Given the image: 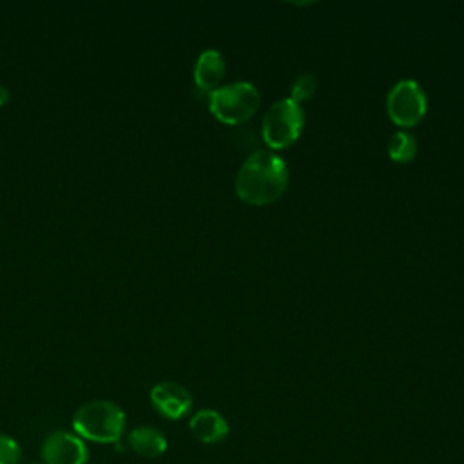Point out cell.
<instances>
[{
  "label": "cell",
  "mask_w": 464,
  "mask_h": 464,
  "mask_svg": "<svg viewBox=\"0 0 464 464\" xmlns=\"http://www.w3.org/2000/svg\"><path fill=\"white\" fill-rule=\"evenodd\" d=\"M261 96L248 82H236L214 89L208 94V109L212 116L225 125H241L248 121L259 109Z\"/></svg>",
  "instance_id": "3957f363"
},
{
  "label": "cell",
  "mask_w": 464,
  "mask_h": 464,
  "mask_svg": "<svg viewBox=\"0 0 464 464\" xmlns=\"http://www.w3.org/2000/svg\"><path fill=\"white\" fill-rule=\"evenodd\" d=\"M317 91V78L312 72H303L299 74L290 87V100L301 105V102L310 100Z\"/></svg>",
  "instance_id": "7c38bea8"
},
{
  "label": "cell",
  "mask_w": 464,
  "mask_h": 464,
  "mask_svg": "<svg viewBox=\"0 0 464 464\" xmlns=\"http://www.w3.org/2000/svg\"><path fill=\"white\" fill-rule=\"evenodd\" d=\"M288 187V167L272 150L252 152L236 174V196L250 207L277 201Z\"/></svg>",
  "instance_id": "6da1fadb"
},
{
  "label": "cell",
  "mask_w": 464,
  "mask_h": 464,
  "mask_svg": "<svg viewBox=\"0 0 464 464\" xmlns=\"http://www.w3.org/2000/svg\"><path fill=\"white\" fill-rule=\"evenodd\" d=\"M150 402L161 417L169 420H178L190 411L192 395L183 384L174 381H163L152 386Z\"/></svg>",
  "instance_id": "52a82bcc"
},
{
  "label": "cell",
  "mask_w": 464,
  "mask_h": 464,
  "mask_svg": "<svg viewBox=\"0 0 464 464\" xmlns=\"http://www.w3.org/2000/svg\"><path fill=\"white\" fill-rule=\"evenodd\" d=\"M426 111V92L415 80H401L386 94V112L392 123L401 129H410L420 123Z\"/></svg>",
  "instance_id": "5b68a950"
},
{
  "label": "cell",
  "mask_w": 464,
  "mask_h": 464,
  "mask_svg": "<svg viewBox=\"0 0 464 464\" xmlns=\"http://www.w3.org/2000/svg\"><path fill=\"white\" fill-rule=\"evenodd\" d=\"M127 446L140 457L156 459L167 451V437L154 426H136L127 435Z\"/></svg>",
  "instance_id": "30bf717a"
},
{
  "label": "cell",
  "mask_w": 464,
  "mask_h": 464,
  "mask_svg": "<svg viewBox=\"0 0 464 464\" xmlns=\"http://www.w3.org/2000/svg\"><path fill=\"white\" fill-rule=\"evenodd\" d=\"M388 156L395 163H410L417 156V140L406 130H397L388 140Z\"/></svg>",
  "instance_id": "8fae6325"
},
{
  "label": "cell",
  "mask_w": 464,
  "mask_h": 464,
  "mask_svg": "<svg viewBox=\"0 0 464 464\" xmlns=\"http://www.w3.org/2000/svg\"><path fill=\"white\" fill-rule=\"evenodd\" d=\"M22 448L16 439L0 433V464H20Z\"/></svg>",
  "instance_id": "4fadbf2b"
},
{
  "label": "cell",
  "mask_w": 464,
  "mask_h": 464,
  "mask_svg": "<svg viewBox=\"0 0 464 464\" xmlns=\"http://www.w3.org/2000/svg\"><path fill=\"white\" fill-rule=\"evenodd\" d=\"M225 60L219 51L207 49L203 51L194 65V83L203 92H212L219 87L225 76Z\"/></svg>",
  "instance_id": "9c48e42d"
},
{
  "label": "cell",
  "mask_w": 464,
  "mask_h": 464,
  "mask_svg": "<svg viewBox=\"0 0 464 464\" xmlns=\"http://www.w3.org/2000/svg\"><path fill=\"white\" fill-rule=\"evenodd\" d=\"M304 127V111L290 98L274 102L263 116L261 138L268 150L290 147L301 136Z\"/></svg>",
  "instance_id": "277c9868"
},
{
  "label": "cell",
  "mask_w": 464,
  "mask_h": 464,
  "mask_svg": "<svg viewBox=\"0 0 464 464\" xmlns=\"http://www.w3.org/2000/svg\"><path fill=\"white\" fill-rule=\"evenodd\" d=\"M44 464H87L89 448L74 431L54 430L42 442Z\"/></svg>",
  "instance_id": "8992f818"
},
{
  "label": "cell",
  "mask_w": 464,
  "mask_h": 464,
  "mask_svg": "<svg viewBox=\"0 0 464 464\" xmlns=\"http://www.w3.org/2000/svg\"><path fill=\"white\" fill-rule=\"evenodd\" d=\"M7 100H9V91L4 85H0V105H4Z\"/></svg>",
  "instance_id": "5bb4252c"
},
{
  "label": "cell",
  "mask_w": 464,
  "mask_h": 464,
  "mask_svg": "<svg viewBox=\"0 0 464 464\" xmlns=\"http://www.w3.org/2000/svg\"><path fill=\"white\" fill-rule=\"evenodd\" d=\"M125 411L112 401L96 399L82 404L72 417V431L96 444H118L125 433Z\"/></svg>",
  "instance_id": "7a4b0ae2"
},
{
  "label": "cell",
  "mask_w": 464,
  "mask_h": 464,
  "mask_svg": "<svg viewBox=\"0 0 464 464\" xmlns=\"http://www.w3.org/2000/svg\"><path fill=\"white\" fill-rule=\"evenodd\" d=\"M190 433L203 444H218L228 437V420L216 410H199L190 417Z\"/></svg>",
  "instance_id": "ba28073f"
}]
</instances>
